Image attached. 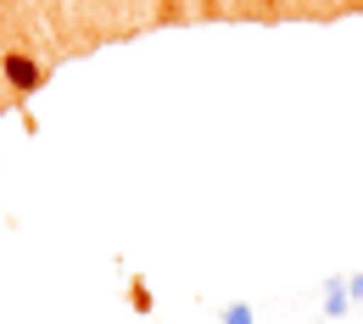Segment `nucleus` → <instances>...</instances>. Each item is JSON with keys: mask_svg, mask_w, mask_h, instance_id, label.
<instances>
[{"mask_svg": "<svg viewBox=\"0 0 363 324\" xmlns=\"http://www.w3.org/2000/svg\"><path fill=\"white\" fill-rule=\"evenodd\" d=\"M347 291H352V296L363 302V274H352V285H347Z\"/></svg>", "mask_w": 363, "mask_h": 324, "instance_id": "4", "label": "nucleus"}, {"mask_svg": "<svg viewBox=\"0 0 363 324\" xmlns=\"http://www.w3.org/2000/svg\"><path fill=\"white\" fill-rule=\"evenodd\" d=\"M224 324H252V308H246V302H235V308L224 313Z\"/></svg>", "mask_w": 363, "mask_h": 324, "instance_id": "3", "label": "nucleus"}, {"mask_svg": "<svg viewBox=\"0 0 363 324\" xmlns=\"http://www.w3.org/2000/svg\"><path fill=\"white\" fill-rule=\"evenodd\" d=\"M6 79H11L17 90H40V67H34L28 56H17V50L6 56Z\"/></svg>", "mask_w": 363, "mask_h": 324, "instance_id": "1", "label": "nucleus"}, {"mask_svg": "<svg viewBox=\"0 0 363 324\" xmlns=\"http://www.w3.org/2000/svg\"><path fill=\"white\" fill-rule=\"evenodd\" d=\"M347 302H352V291H347L341 279H324V313H330V319H341V313H347Z\"/></svg>", "mask_w": 363, "mask_h": 324, "instance_id": "2", "label": "nucleus"}]
</instances>
